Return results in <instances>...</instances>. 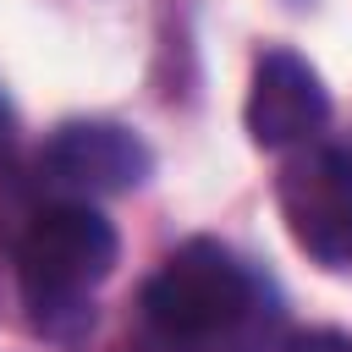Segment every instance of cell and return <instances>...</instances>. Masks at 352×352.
Instances as JSON below:
<instances>
[{
  "instance_id": "1",
  "label": "cell",
  "mask_w": 352,
  "mask_h": 352,
  "mask_svg": "<svg viewBox=\"0 0 352 352\" xmlns=\"http://www.w3.org/2000/svg\"><path fill=\"white\" fill-rule=\"evenodd\" d=\"M253 308L248 270L220 242H187L165 258V270L143 286V314L170 341H209L226 336Z\"/></svg>"
},
{
  "instance_id": "2",
  "label": "cell",
  "mask_w": 352,
  "mask_h": 352,
  "mask_svg": "<svg viewBox=\"0 0 352 352\" xmlns=\"http://www.w3.org/2000/svg\"><path fill=\"white\" fill-rule=\"evenodd\" d=\"M116 226L88 209V204H50L28 220L22 242H16V270H22V286L38 308H55V302H72L82 297L88 286H99L110 270H116Z\"/></svg>"
},
{
  "instance_id": "3",
  "label": "cell",
  "mask_w": 352,
  "mask_h": 352,
  "mask_svg": "<svg viewBox=\"0 0 352 352\" xmlns=\"http://www.w3.org/2000/svg\"><path fill=\"white\" fill-rule=\"evenodd\" d=\"M280 220L292 242L324 264V270H352V154L336 143H314L280 170Z\"/></svg>"
},
{
  "instance_id": "4",
  "label": "cell",
  "mask_w": 352,
  "mask_h": 352,
  "mask_svg": "<svg viewBox=\"0 0 352 352\" xmlns=\"http://www.w3.org/2000/svg\"><path fill=\"white\" fill-rule=\"evenodd\" d=\"M38 165H44V176L55 187L99 198V192H132L148 176L154 154L143 148L138 132H126L116 121H66L44 143Z\"/></svg>"
},
{
  "instance_id": "5",
  "label": "cell",
  "mask_w": 352,
  "mask_h": 352,
  "mask_svg": "<svg viewBox=\"0 0 352 352\" xmlns=\"http://www.w3.org/2000/svg\"><path fill=\"white\" fill-rule=\"evenodd\" d=\"M330 116L319 72L297 50H264L248 88V138L258 148H292L308 143Z\"/></svg>"
},
{
  "instance_id": "6",
  "label": "cell",
  "mask_w": 352,
  "mask_h": 352,
  "mask_svg": "<svg viewBox=\"0 0 352 352\" xmlns=\"http://www.w3.org/2000/svg\"><path fill=\"white\" fill-rule=\"evenodd\" d=\"M286 352H352V336H341V330H302Z\"/></svg>"
},
{
  "instance_id": "7",
  "label": "cell",
  "mask_w": 352,
  "mask_h": 352,
  "mask_svg": "<svg viewBox=\"0 0 352 352\" xmlns=\"http://www.w3.org/2000/svg\"><path fill=\"white\" fill-rule=\"evenodd\" d=\"M11 138H16V116H11V104H6V94H0V154L11 148Z\"/></svg>"
}]
</instances>
